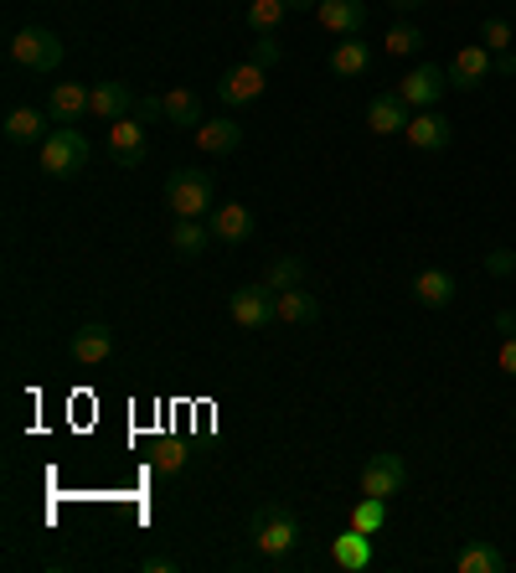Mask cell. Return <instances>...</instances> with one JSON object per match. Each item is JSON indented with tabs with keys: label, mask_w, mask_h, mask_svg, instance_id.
<instances>
[{
	"label": "cell",
	"mask_w": 516,
	"mask_h": 573,
	"mask_svg": "<svg viewBox=\"0 0 516 573\" xmlns=\"http://www.w3.org/2000/svg\"><path fill=\"white\" fill-rule=\"evenodd\" d=\"M249 538H253V548H259L264 559H290V553L300 548L295 507H284V501H264V507H253Z\"/></svg>",
	"instance_id": "6da1fadb"
},
{
	"label": "cell",
	"mask_w": 516,
	"mask_h": 573,
	"mask_svg": "<svg viewBox=\"0 0 516 573\" xmlns=\"http://www.w3.org/2000/svg\"><path fill=\"white\" fill-rule=\"evenodd\" d=\"M37 161H42L47 176H58V182H73V176H83V166H89V140L78 135L73 124H58V130L42 140Z\"/></svg>",
	"instance_id": "7a4b0ae2"
},
{
	"label": "cell",
	"mask_w": 516,
	"mask_h": 573,
	"mask_svg": "<svg viewBox=\"0 0 516 573\" xmlns=\"http://www.w3.org/2000/svg\"><path fill=\"white\" fill-rule=\"evenodd\" d=\"M165 207L176 217H206L212 212V171L206 166H181L165 182Z\"/></svg>",
	"instance_id": "3957f363"
},
{
	"label": "cell",
	"mask_w": 516,
	"mask_h": 573,
	"mask_svg": "<svg viewBox=\"0 0 516 573\" xmlns=\"http://www.w3.org/2000/svg\"><path fill=\"white\" fill-rule=\"evenodd\" d=\"M11 58L21 62V68H31V73H58L62 68V42L58 31L47 27H21L11 37Z\"/></svg>",
	"instance_id": "277c9868"
},
{
	"label": "cell",
	"mask_w": 516,
	"mask_h": 573,
	"mask_svg": "<svg viewBox=\"0 0 516 573\" xmlns=\"http://www.w3.org/2000/svg\"><path fill=\"white\" fill-rule=\"evenodd\" d=\"M227 316H233L243 331H269V326H280V295L269 285L237 289L233 300H227Z\"/></svg>",
	"instance_id": "5b68a950"
},
{
	"label": "cell",
	"mask_w": 516,
	"mask_h": 573,
	"mask_svg": "<svg viewBox=\"0 0 516 573\" xmlns=\"http://www.w3.org/2000/svg\"><path fill=\"white\" fill-rule=\"evenodd\" d=\"M403 485H408V465H403V454H387V450H377L362 465V497H398Z\"/></svg>",
	"instance_id": "8992f818"
},
{
	"label": "cell",
	"mask_w": 516,
	"mask_h": 573,
	"mask_svg": "<svg viewBox=\"0 0 516 573\" xmlns=\"http://www.w3.org/2000/svg\"><path fill=\"white\" fill-rule=\"evenodd\" d=\"M109 155H114V166H124V171L145 166V155H150V145H145V124L134 120V114H124V120L109 124Z\"/></svg>",
	"instance_id": "52a82bcc"
},
{
	"label": "cell",
	"mask_w": 516,
	"mask_h": 573,
	"mask_svg": "<svg viewBox=\"0 0 516 573\" xmlns=\"http://www.w3.org/2000/svg\"><path fill=\"white\" fill-rule=\"evenodd\" d=\"M490 73H496V52L490 47H459L455 62H449V89L475 93Z\"/></svg>",
	"instance_id": "ba28073f"
},
{
	"label": "cell",
	"mask_w": 516,
	"mask_h": 573,
	"mask_svg": "<svg viewBox=\"0 0 516 573\" xmlns=\"http://www.w3.org/2000/svg\"><path fill=\"white\" fill-rule=\"evenodd\" d=\"M264 73H269V68H259V62H237V68H227V73H222L217 99H222L227 109L264 99Z\"/></svg>",
	"instance_id": "9c48e42d"
},
{
	"label": "cell",
	"mask_w": 516,
	"mask_h": 573,
	"mask_svg": "<svg viewBox=\"0 0 516 573\" xmlns=\"http://www.w3.org/2000/svg\"><path fill=\"white\" fill-rule=\"evenodd\" d=\"M444 83H449V73L444 68H434V62H418L408 78H403V104L408 109H434L444 99Z\"/></svg>",
	"instance_id": "30bf717a"
},
{
	"label": "cell",
	"mask_w": 516,
	"mask_h": 573,
	"mask_svg": "<svg viewBox=\"0 0 516 573\" xmlns=\"http://www.w3.org/2000/svg\"><path fill=\"white\" fill-rule=\"evenodd\" d=\"M73 362L78 367H99V362H109L114 357V331L103 326V320H89V326H78L73 331Z\"/></svg>",
	"instance_id": "8fae6325"
},
{
	"label": "cell",
	"mask_w": 516,
	"mask_h": 573,
	"mask_svg": "<svg viewBox=\"0 0 516 573\" xmlns=\"http://www.w3.org/2000/svg\"><path fill=\"white\" fill-rule=\"evenodd\" d=\"M321 27L331 37H362L367 27V0H321Z\"/></svg>",
	"instance_id": "7c38bea8"
},
{
	"label": "cell",
	"mask_w": 516,
	"mask_h": 573,
	"mask_svg": "<svg viewBox=\"0 0 516 573\" xmlns=\"http://www.w3.org/2000/svg\"><path fill=\"white\" fill-rule=\"evenodd\" d=\"M89 109H93V89H83V83H52V93H47L52 124H78Z\"/></svg>",
	"instance_id": "4fadbf2b"
},
{
	"label": "cell",
	"mask_w": 516,
	"mask_h": 573,
	"mask_svg": "<svg viewBox=\"0 0 516 573\" xmlns=\"http://www.w3.org/2000/svg\"><path fill=\"white\" fill-rule=\"evenodd\" d=\"M212 238L227 243V248H237V243L253 238V212L243 207V202H222V207H212Z\"/></svg>",
	"instance_id": "5bb4252c"
},
{
	"label": "cell",
	"mask_w": 516,
	"mask_h": 573,
	"mask_svg": "<svg viewBox=\"0 0 516 573\" xmlns=\"http://www.w3.org/2000/svg\"><path fill=\"white\" fill-rule=\"evenodd\" d=\"M403 140H408L413 151H444L449 140H455V130H449V120L444 114H434V109H418L408 120V130H403Z\"/></svg>",
	"instance_id": "9a60e30c"
},
{
	"label": "cell",
	"mask_w": 516,
	"mask_h": 573,
	"mask_svg": "<svg viewBox=\"0 0 516 573\" xmlns=\"http://www.w3.org/2000/svg\"><path fill=\"white\" fill-rule=\"evenodd\" d=\"M408 104H403V93H377L367 104V130L372 135H403L408 130Z\"/></svg>",
	"instance_id": "2e32d148"
},
{
	"label": "cell",
	"mask_w": 516,
	"mask_h": 573,
	"mask_svg": "<svg viewBox=\"0 0 516 573\" xmlns=\"http://www.w3.org/2000/svg\"><path fill=\"white\" fill-rule=\"evenodd\" d=\"M331 563L346 573H362L372 563V532L362 528H346L341 538H331Z\"/></svg>",
	"instance_id": "e0dca14e"
},
{
	"label": "cell",
	"mask_w": 516,
	"mask_h": 573,
	"mask_svg": "<svg viewBox=\"0 0 516 573\" xmlns=\"http://www.w3.org/2000/svg\"><path fill=\"white\" fill-rule=\"evenodd\" d=\"M237 145H243V124L227 120V114H222V120H206L202 130H196V151L202 155H233Z\"/></svg>",
	"instance_id": "ac0fdd59"
},
{
	"label": "cell",
	"mask_w": 516,
	"mask_h": 573,
	"mask_svg": "<svg viewBox=\"0 0 516 573\" xmlns=\"http://www.w3.org/2000/svg\"><path fill=\"white\" fill-rule=\"evenodd\" d=\"M47 120H52V114H42V109H11V114H6V140H11V145H42L47 135H52V130H47Z\"/></svg>",
	"instance_id": "d6986e66"
},
{
	"label": "cell",
	"mask_w": 516,
	"mask_h": 573,
	"mask_svg": "<svg viewBox=\"0 0 516 573\" xmlns=\"http://www.w3.org/2000/svg\"><path fill=\"white\" fill-rule=\"evenodd\" d=\"M413 300L428 305V310L455 305V274H449V269H424L418 279H413Z\"/></svg>",
	"instance_id": "ffe728a7"
},
{
	"label": "cell",
	"mask_w": 516,
	"mask_h": 573,
	"mask_svg": "<svg viewBox=\"0 0 516 573\" xmlns=\"http://www.w3.org/2000/svg\"><path fill=\"white\" fill-rule=\"evenodd\" d=\"M89 114L93 120H103V124L124 120V114H134V93L124 89V83H93V109Z\"/></svg>",
	"instance_id": "44dd1931"
},
{
	"label": "cell",
	"mask_w": 516,
	"mask_h": 573,
	"mask_svg": "<svg viewBox=\"0 0 516 573\" xmlns=\"http://www.w3.org/2000/svg\"><path fill=\"white\" fill-rule=\"evenodd\" d=\"M161 104H165V124H176V130H202V124H206L202 99H196L192 89H171V93H161Z\"/></svg>",
	"instance_id": "7402d4cb"
},
{
	"label": "cell",
	"mask_w": 516,
	"mask_h": 573,
	"mask_svg": "<svg viewBox=\"0 0 516 573\" xmlns=\"http://www.w3.org/2000/svg\"><path fill=\"white\" fill-rule=\"evenodd\" d=\"M206 243H212V227H206L202 217H176V227H171V248H176V258H202Z\"/></svg>",
	"instance_id": "603a6c76"
},
{
	"label": "cell",
	"mask_w": 516,
	"mask_h": 573,
	"mask_svg": "<svg viewBox=\"0 0 516 573\" xmlns=\"http://www.w3.org/2000/svg\"><path fill=\"white\" fill-rule=\"evenodd\" d=\"M321 320V300L310 289H280V326H315Z\"/></svg>",
	"instance_id": "cb8c5ba5"
},
{
	"label": "cell",
	"mask_w": 516,
	"mask_h": 573,
	"mask_svg": "<svg viewBox=\"0 0 516 573\" xmlns=\"http://www.w3.org/2000/svg\"><path fill=\"white\" fill-rule=\"evenodd\" d=\"M372 68V47L362 42V37H341V47L331 52V73L336 78H356Z\"/></svg>",
	"instance_id": "d4e9b609"
},
{
	"label": "cell",
	"mask_w": 516,
	"mask_h": 573,
	"mask_svg": "<svg viewBox=\"0 0 516 573\" xmlns=\"http://www.w3.org/2000/svg\"><path fill=\"white\" fill-rule=\"evenodd\" d=\"M284 16H290V6H284V0H249L243 21H249L253 37H264V31H280Z\"/></svg>",
	"instance_id": "484cf974"
},
{
	"label": "cell",
	"mask_w": 516,
	"mask_h": 573,
	"mask_svg": "<svg viewBox=\"0 0 516 573\" xmlns=\"http://www.w3.org/2000/svg\"><path fill=\"white\" fill-rule=\"evenodd\" d=\"M459 573H502L506 559L496 553L490 543H471V548H459V559H455Z\"/></svg>",
	"instance_id": "4316f807"
},
{
	"label": "cell",
	"mask_w": 516,
	"mask_h": 573,
	"mask_svg": "<svg viewBox=\"0 0 516 573\" xmlns=\"http://www.w3.org/2000/svg\"><path fill=\"white\" fill-rule=\"evenodd\" d=\"M186 444L181 439H155V454H150V465H155V475H181L186 470Z\"/></svg>",
	"instance_id": "83f0119b"
},
{
	"label": "cell",
	"mask_w": 516,
	"mask_h": 573,
	"mask_svg": "<svg viewBox=\"0 0 516 573\" xmlns=\"http://www.w3.org/2000/svg\"><path fill=\"white\" fill-rule=\"evenodd\" d=\"M264 285L274 289V295H280V289H300L305 285V264H300V258H274L264 274Z\"/></svg>",
	"instance_id": "f1b7e54d"
},
{
	"label": "cell",
	"mask_w": 516,
	"mask_h": 573,
	"mask_svg": "<svg viewBox=\"0 0 516 573\" xmlns=\"http://www.w3.org/2000/svg\"><path fill=\"white\" fill-rule=\"evenodd\" d=\"M383 47L393 52V58H413V52L424 47V31L413 27V21H398V27H393V31L383 37Z\"/></svg>",
	"instance_id": "f546056e"
},
{
	"label": "cell",
	"mask_w": 516,
	"mask_h": 573,
	"mask_svg": "<svg viewBox=\"0 0 516 573\" xmlns=\"http://www.w3.org/2000/svg\"><path fill=\"white\" fill-rule=\"evenodd\" d=\"M352 528L383 532L387 528V501L383 497H362V501H356V512H352Z\"/></svg>",
	"instance_id": "4dcf8cb0"
},
{
	"label": "cell",
	"mask_w": 516,
	"mask_h": 573,
	"mask_svg": "<svg viewBox=\"0 0 516 573\" xmlns=\"http://www.w3.org/2000/svg\"><path fill=\"white\" fill-rule=\"evenodd\" d=\"M480 42L490 52H512V21L506 16H486V27H480Z\"/></svg>",
	"instance_id": "1f68e13d"
},
{
	"label": "cell",
	"mask_w": 516,
	"mask_h": 573,
	"mask_svg": "<svg viewBox=\"0 0 516 573\" xmlns=\"http://www.w3.org/2000/svg\"><path fill=\"white\" fill-rule=\"evenodd\" d=\"M280 58H284L280 37H274V31H264V37L253 42V58H249V62H259V68H274V62H280Z\"/></svg>",
	"instance_id": "d6a6232c"
},
{
	"label": "cell",
	"mask_w": 516,
	"mask_h": 573,
	"mask_svg": "<svg viewBox=\"0 0 516 573\" xmlns=\"http://www.w3.org/2000/svg\"><path fill=\"white\" fill-rule=\"evenodd\" d=\"M134 120H140V124H161L165 120V104H161V99H134Z\"/></svg>",
	"instance_id": "836d02e7"
},
{
	"label": "cell",
	"mask_w": 516,
	"mask_h": 573,
	"mask_svg": "<svg viewBox=\"0 0 516 573\" xmlns=\"http://www.w3.org/2000/svg\"><path fill=\"white\" fill-rule=\"evenodd\" d=\"M496 367L516 382V336H502V351H496Z\"/></svg>",
	"instance_id": "e575fe53"
},
{
	"label": "cell",
	"mask_w": 516,
	"mask_h": 573,
	"mask_svg": "<svg viewBox=\"0 0 516 573\" xmlns=\"http://www.w3.org/2000/svg\"><path fill=\"white\" fill-rule=\"evenodd\" d=\"M486 269H490V274H516V254H512V248H490Z\"/></svg>",
	"instance_id": "d590c367"
},
{
	"label": "cell",
	"mask_w": 516,
	"mask_h": 573,
	"mask_svg": "<svg viewBox=\"0 0 516 573\" xmlns=\"http://www.w3.org/2000/svg\"><path fill=\"white\" fill-rule=\"evenodd\" d=\"M140 569H145V573H176L181 563H176V559H165V553H150V559H140Z\"/></svg>",
	"instance_id": "8d00e7d4"
},
{
	"label": "cell",
	"mask_w": 516,
	"mask_h": 573,
	"mask_svg": "<svg viewBox=\"0 0 516 573\" xmlns=\"http://www.w3.org/2000/svg\"><path fill=\"white\" fill-rule=\"evenodd\" d=\"M496 73H502V78H516V58H512V52H496Z\"/></svg>",
	"instance_id": "74e56055"
},
{
	"label": "cell",
	"mask_w": 516,
	"mask_h": 573,
	"mask_svg": "<svg viewBox=\"0 0 516 573\" xmlns=\"http://www.w3.org/2000/svg\"><path fill=\"white\" fill-rule=\"evenodd\" d=\"M496 331H502V336H516V310H502V316H496Z\"/></svg>",
	"instance_id": "f35d334b"
},
{
	"label": "cell",
	"mask_w": 516,
	"mask_h": 573,
	"mask_svg": "<svg viewBox=\"0 0 516 573\" xmlns=\"http://www.w3.org/2000/svg\"><path fill=\"white\" fill-rule=\"evenodd\" d=\"M290 11H321V0H284Z\"/></svg>",
	"instance_id": "ab89813d"
},
{
	"label": "cell",
	"mask_w": 516,
	"mask_h": 573,
	"mask_svg": "<svg viewBox=\"0 0 516 573\" xmlns=\"http://www.w3.org/2000/svg\"><path fill=\"white\" fill-rule=\"evenodd\" d=\"M418 6H428V0H393V11H418Z\"/></svg>",
	"instance_id": "60d3db41"
}]
</instances>
